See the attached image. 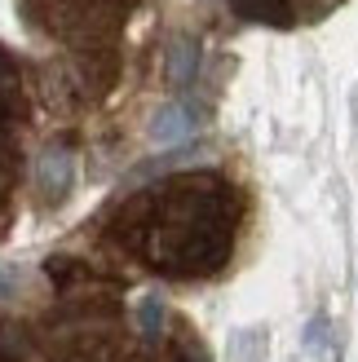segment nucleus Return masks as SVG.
Wrapping results in <instances>:
<instances>
[{"label": "nucleus", "instance_id": "1", "mask_svg": "<svg viewBox=\"0 0 358 362\" xmlns=\"http://www.w3.org/2000/svg\"><path fill=\"white\" fill-rule=\"evenodd\" d=\"M243 230L248 190L226 168L168 173L98 216V239L159 279H217Z\"/></svg>", "mask_w": 358, "mask_h": 362}, {"label": "nucleus", "instance_id": "2", "mask_svg": "<svg viewBox=\"0 0 358 362\" xmlns=\"http://www.w3.org/2000/svg\"><path fill=\"white\" fill-rule=\"evenodd\" d=\"M155 5L159 0H18V13L58 62V88L84 106L124 80L133 27Z\"/></svg>", "mask_w": 358, "mask_h": 362}, {"label": "nucleus", "instance_id": "3", "mask_svg": "<svg viewBox=\"0 0 358 362\" xmlns=\"http://www.w3.org/2000/svg\"><path fill=\"white\" fill-rule=\"evenodd\" d=\"M27 119H31V98H27V66L18 53L0 45V239L9 234L18 186H23V164H27Z\"/></svg>", "mask_w": 358, "mask_h": 362}, {"label": "nucleus", "instance_id": "4", "mask_svg": "<svg viewBox=\"0 0 358 362\" xmlns=\"http://www.w3.org/2000/svg\"><path fill=\"white\" fill-rule=\"evenodd\" d=\"M336 5L345 0H230V9L248 23H265V27H306V23H318L328 18Z\"/></svg>", "mask_w": 358, "mask_h": 362}, {"label": "nucleus", "instance_id": "5", "mask_svg": "<svg viewBox=\"0 0 358 362\" xmlns=\"http://www.w3.org/2000/svg\"><path fill=\"white\" fill-rule=\"evenodd\" d=\"M67 190H71V155L58 146V151H45V159H40V194L45 199H53V204H62L67 199Z\"/></svg>", "mask_w": 358, "mask_h": 362}]
</instances>
